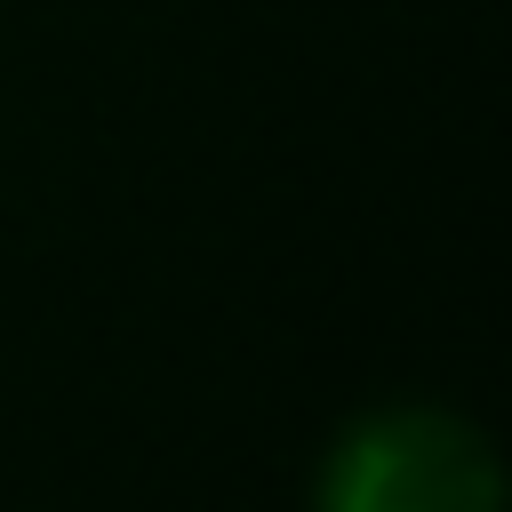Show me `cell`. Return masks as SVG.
I'll list each match as a JSON object with an SVG mask.
<instances>
[{
    "label": "cell",
    "instance_id": "cell-1",
    "mask_svg": "<svg viewBox=\"0 0 512 512\" xmlns=\"http://www.w3.org/2000/svg\"><path fill=\"white\" fill-rule=\"evenodd\" d=\"M312 512H504V464L448 408H368L328 440Z\"/></svg>",
    "mask_w": 512,
    "mask_h": 512
}]
</instances>
